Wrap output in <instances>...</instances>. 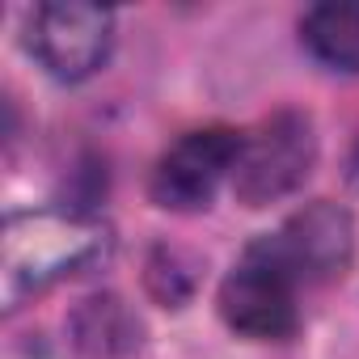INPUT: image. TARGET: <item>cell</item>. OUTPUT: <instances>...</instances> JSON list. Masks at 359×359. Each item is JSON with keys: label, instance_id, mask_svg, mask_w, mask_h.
<instances>
[{"label": "cell", "instance_id": "cell-4", "mask_svg": "<svg viewBox=\"0 0 359 359\" xmlns=\"http://www.w3.org/2000/svg\"><path fill=\"white\" fill-rule=\"evenodd\" d=\"M241 156V131L199 127L169 144L148 177V195L165 212H203L212 208L224 177H233Z\"/></svg>", "mask_w": 359, "mask_h": 359}, {"label": "cell", "instance_id": "cell-9", "mask_svg": "<svg viewBox=\"0 0 359 359\" xmlns=\"http://www.w3.org/2000/svg\"><path fill=\"white\" fill-rule=\"evenodd\" d=\"M351 182L359 187V135H355V148H351Z\"/></svg>", "mask_w": 359, "mask_h": 359}, {"label": "cell", "instance_id": "cell-5", "mask_svg": "<svg viewBox=\"0 0 359 359\" xmlns=\"http://www.w3.org/2000/svg\"><path fill=\"white\" fill-rule=\"evenodd\" d=\"M216 304H220L224 325L241 338H254V342L292 338L300 325L296 279L262 245H250L241 266H233V275H224Z\"/></svg>", "mask_w": 359, "mask_h": 359}, {"label": "cell", "instance_id": "cell-3", "mask_svg": "<svg viewBox=\"0 0 359 359\" xmlns=\"http://www.w3.org/2000/svg\"><path fill=\"white\" fill-rule=\"evenodd\" d=\"M26 47L55 81H85L110 60L114 13L85 0H47L26 22Z\"/></svg>", "mask_w": 359, "mask_h": 359}, {"label": "cell", "instance_id": "cell-1", "mask_svg": "<svg viewBox=\"0 0 359 359\" xmlns=\"http://www.w3.org/2000/svg\"><path fill=\"white\" fill-rule=\"evenodd\" d=\"M106 250V233L76 216V212H39V216H13L5 229V300L9 309L51 287L55 279L81 271Z\"/></svg>", "mask_w": 359, "mask_h": 359}, {"label": "cell", "instance_id": "cell-8", "mask_svg": "<svg viewBox=\"0 0 359 359\" xmlns=\"http://www.w3.org/2000/svg\"><path fill=\"white\" fill-rule=\"evenodd\" d=\"M72 330H76V346L93 359H118L140 346V321L114 296L85 300L81 313L72 317Z\"/></svg>", "mask_w": 359, "mask_h": 359}, {"label": "cell", "instance_id": "cell-6", "mask_svg": "<svg viewBox=\"0 0 359 359\" xmlns=\"http://www.w3.org/2000/svg\"><path fill=\"white\" fill-rule=\"evenodd\" d=\"M292 279L300 283H330L342 279L355 254V220L346 208L317 199L304 212L287 216L279 233L258 241Z\"/></svg>", "mask_w": 359, "mask_h": 359}, {"label": "cell", "instance_id": "cell-7", "mask_svg": "<svg viewBox=\"0 0 359 359\" xmlns=\"http://www.w3.org/2000/svg\"><path fill=\"white\" fill-rule=\"evenodd\" d=\"M300 43L317 64L359 76V0L313 5L300 22Z\"/></svg>", "mask_w": 359, "mask_h": 359}, {"label": "cell", "instance_id": "cell-2", "mask_svg": "<svg viewBox=\"0 0 359 359\" xmlns=\"http://www.w3.org/2000/svg\"><path fill=\"white\" fill-rule=\"evenodd\" d=\"M317 165V131L304 110H275L241 135L233 195L245 208H266L304 187Z\"/></svg>", "mask_w": 359, "mask_h": 359}]
</instances>
